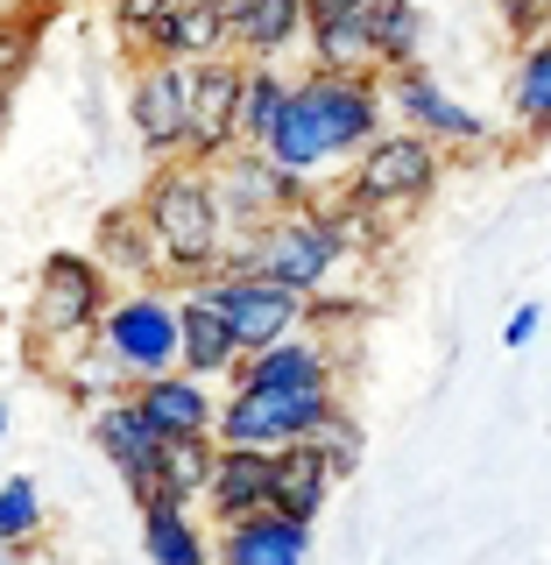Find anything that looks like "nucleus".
<instances>
[{"mask_svg": "<svg viewBox=\"0 0 551 565\" xmlns=\"http://www.w3.org/2000/svg\"><path fill=\"white\" fill-rule=\"evenodd\" d=\"M389 128V78L382 71H326L311 64L305 85H290V106H283L269 156L283 170L318 177L326 163H353Z\"/></svg>", "mask_w": 551, "mask_h": 565, "instance_id": "1", "label": "nucleus"}, {"mask_svg": "<svg viewBox=\"0 0 551 565\" xmlns=\"http://www.w3.org/2000/svg\"><path fill=\"white\" fill-rule=\"evenodd\" d=\"M141 220H149V234H156L163 276H177V282L212 276L226 262V247H234V220H226V205H220V184H212L205 163H191V156H177L170 170L149 177Z\"/></svg>", "mask_w": 551, "mask_h": 565, "instance_id": "2", "label": "nucleus"}, {"mask_svg": "<svg viewBox=\"0 0 551 565\" xmlns=\"http://www.w3.org/2000/svg\"><path fill=\"white\" fill-rule=\"evenodd\" d=\"M353 255V234L340 226V212L332 205H290V212H276V220H262V226H247V241L226 247V262L234 269H262V276H276V282H290V290H305L318 297L332 282V269Z\"/></svg>", "mask_w": 551, "mask_h": 565, "instance_id": "3", "label": "nucleus"}, {"mask_svg": "<svg viewBox=\"0 0 551 565\" xmlns=\"http://www.w3.org/2000/svg\"><path fill=\"white\" fill-rule=\"evenodd\" d=\"M438 177H446V141H432V135H417V128L396 120V128H382L361 156H353L340 199H353L361 212H382L389 226H403L438 191Z\"/></svg>", "mask_w": 551, "mask_h": 565, "instance_id": "4", "label": "nucleus"}, {"mask_svg": "<svg viewBox=\"0 0 551 565\" xmlns=\"http://www.w3.org/2000/svg\"><path fill=\"white\" fill-rule=\"evenodd\" d=\"M234 396L220 403V446H297L318 438L340 417V388L332 382H226Z\"/></svg>", "mask_w": 551, "mask_h": 565, "instance_id": "5", "label": "nucleus"}, {"mask_svg": "<svg viewBox=\"0 0 551 565\" xmlns=\"http://www.w3.org/2000/svg\"><path fill=\"white\" fill-rule=\"evenodd\" d=\"M99 353L120 367V382H149V375H170L184 367V297L177 290H156V282H135L120 290L99 318Z\"/></svg>", "mask_w": 551, "mask_h": 565, "instance_id": "6", "label": "nucleus"}, {"mask_svg": "<svg viewBox=\"0 0 551 565\" xmlns=\"http://www.w3.org/2000/svg\"><path fill=\"white\" fill-rule=\"evenodd\" d=\"M106 305H114V269L99 255L57 247V255L35 269V297H29V347H85V332H99Z\"/></svg>", "mask_w": 551, "mask_h": 565, "instance_id": "7", "label": "nucleus"}, {"mask_svg": "<svg viewBox=\"0 0 551 565\" xmlns=\"http://www.w3.org/2000/svg\"><path fill=\"white\" fill-rule=\"evenodd\" d=\"M191 290H205L212 305L226 311L241 353L269 347V340H283V332H305V318L318 305V297L290 290V282H276V276H262V269H234V262H220L212 276H191Z\"/></svg>", "mask_w": 551, "mask_h": 565, "instance_id": "8", "label": "nucleus"}, {"mask_svg": "<svg viewBox=\"0 0 551 565\" xmlns=\"http://www.w3.org/2000/svg\"><path fill=\"white\" fill-rule=\"evenodd\" d=\"M128 120L149 156H163V163L191 156V64L141 50V64L128 78Z\"/></svg>", "mask_w": 551, "mask_h": 565, "instance_id": "9", "label": "nucleus"}, {"mask_svg": "<svg viewBox=\"0 0 551 565\" xmlns=\"http://www.w3.org/2000/svg\"><path fill=\"white\" fill-rule=\"evenodd\" d=\"M205 170H212V184H220V205H226L234 226H262V220H276V212L311 199V177L283 170L269 149H255V141H234V149H226L220 163H205Z\"/></svg>", "mask_w": 551, "mask_h": 565, "instance_id": "10", "label": "nucleus"}, {"mask_svg": "<svg viewBox=\"0 0 551 565\" xmlns=\"http://www.w3.org/2000/svg\"><path fill=\"white\" fill-rule=\"evenodd\" d=\"M382 78H389V114H396L403 128L446 141V149H495V128H488L481 114H474V106H459V99H453L417 57H411V64H396V71H382Z\"/></svg>", "mask_w": 551, "mask_h": 565, "instance_id": "11", "label": "nucleus"}, {"mask_svg": "<svg viewBox=\"0 0 551 565\" xmlns=\"http://www.w3.org/2000/svg\"><path fill=\"white\" fill-rule=\"evenodd\" d=\"M93 446L106 452V467L120 473V488L135 494H149L156 481H163V452H170V438L149 424V411L135 403V388H120V396H106L93 403Z\"/></svg>", "mask_w": 551, "mask_h": 565, "instance_id": "12", "label": "nucleus"}, {"mask_svg": "<svg viewBox=\"0 0 551 565\" xmlns=\"http://www.w3.org/2000/svg\"><path fill=\"white\" fill-rule=\"evenodd\" d=\"M241 93H247V57H234V50L191 64V163H220L241 141Z\"/></svg>", "mask_w": 551, "mask_h": 565, "instance_id": "13", "label": "nucleus"}, {"mask_svg": "<svg viewBox=\"0 0 551 565\" xmlns=\"http://www.w3.org/2000/svg\"><path fill=\"white\" fill-rule=\"evenodd\" d=\"M135 403L149 411V424L163 438H220V396H212V382L191 375V367L135 382Z\"/></svg>", "mask_w": 551, "mask_h": 565, "instance_id": "14", "label": "nucleus"}, {"mask_svg": "<svg viewBox=\"0 0 551 565\" xmlns=\"http://www.w3.org/2000/svg\"><path fill=\"white\" fill-rule=\"evenodd\" d=\"M205 509L212 523H241L276 509V452L269 446H220V467L205 481Z\"/></svg>", "mask_w": 551, "mask_h": 565, "instance_id": "15", "label": "nucleus"}, {"mask_svg": "<svg viewBox=\"0 0 551 565\" xmlns=\"http://www.w3.org/2000/svg\"><path fill=\"white\" fill-rule=\"evenodd\" d=\"M305 552H311V523L283 516V509L220 523V565H305Z\"/></svg>", "mask_w": 551, "mask_h": 565, "instance_id": "16", "label": "nucleus"}, {"mask_svg": "<svg viewBox=\"0 0 551 565\" xmlns=\"http://www.w3.org/2000/svg\"><path fill=\"white\" fill-rule=\"evenodd\" d=\"M332 488H340V459H332L326 438H297V446L276 452V509L283 516L318 523V509H326Z\"/></svg>", "mask_w": 551, "mask_h": 565, "instance_id": "17", "label": "nucleus"}, {"mask_svg": "<svg viewBox=\"0 0 551 565\" xmlns=\"http://www.w3.org/2000/svg\"><path fill=\"white\" fill-rule=\"evenodd\" d=\"M141 50L199 64V57H220V50H234V22H226L220 0H177L163 22L149 29V43H141Z\"/></svg>", "mask_w": 551, "mask_h": 565, "instance_id": "18", "label": "nucleus"}, {"mask_svg": "<svg viewBox=\"0 0 551 565\" xmlns=\"http://www.w3.org/2000/svg\"><path fill=\"white\" fill-rule=\"evenodd\" d=\"M141 552L149 565H220V552H205L199 523H191V502H177V494H141Z\"/></svg>", "mask_w": 551, "mask_h": 565, "instance_id": "19", "label": "nucleus"}, {"mask_svg": "<svg viewBox=\"0 0 551 565\" xmlns=\"http://www.w3.org/2000/svg\"><path fill=\"white\" fill-rule=\"evenodd\" d=\"M93 255H99L120 282H156V276H163V262H156V234H149V220H141V199L99 212Z\"/></svg>", "mask_w": 551, "mask_h": 565, "instance_id": "20", "label": "nucleus"}, {"mask_svg": "<svg viewBox=\"0 0 551 565\" xmlns=\"http://www.w3.org/2000/svg\"><path fill=\"white\" fill-rule=\"evenodd\" d=\"M184 297V367L191 375H205V382H234V367H241V340H234V326H226V311L212 305L205 290H177Z\"/></svg>", "mask_w": 551, "mask_h": 565, "instance_id": "21", "label": "nucleus"}, {"mask_svg": "<svg viewBox=\"0 0 551 565\" xmlns=\"http://www.w3.org/2000/svg\"><path fill=\"white\" fill-rule=\"evenodd\" d=\"M311 64L326 71H382V50H375V14L368 8H332V14H311Z\"/></svg>", "mask_w": 551, "mask_h": 565, "instance_id": "22", "label": "nucleus"}, {"mask_svg": "<svg viewBox=\"0 0 551 565\" xmlns=\"http://www.w3.org/2000/svg\"><path fill=\"white\" fill-rule=\"evenodd\" d=\"M234 382H332V353L305 340V332H283V340L241 353Z\"/></svg>", "mask_w": 551, "mask_h": 565, "instance_id": "23", "label": "nucleus"}, {"mask_svg": "<svg viewBox=\"0 0 551 565\" xmlns=\"http://www.w3.org/2000/svg\"><path fill=\"white\" fill-rule=\"evenodd\" d=\"M509 114H517V128L530 141L551 135V29L530 35L517 50V78H509Z\"/></svg>", "mask_w": 551, "mask_h": 565, "instance_id": "24", "label": "nucleus"}, {"mask_svg": "<svg viewBox=\"0 0 551 565\" xmlns=\"http://www.w3.org/2000/svg\"><path fill=\"white\" fill-rule=\"evenodd\" d=\"M297 35H311V0H255L241 35H234V50L241 57H283Z\"/></svg>", "mask_w": 551, "mask_h": 565, "instance_id": "25", "label": "nucleus"}, {"mask_svg": "<svg viewBox=\"0 0 551 565\" xmlns=\"http://www.w3.org/2000/svg\"><path fill=\"white\" fill-rule=\"evenodd\" d=\"M283 106H290V85H283V71L269 57H247V93H241V141H255V149H269Z\"/></svg>", "mask_w": 551, "mask_h": 565, "instance_id": "26", "label": "nucleus"}, {"mask_svg": "<svg viewBox=\"0 0 551 565\" xmlns=\"http://www.w3.org/2000/svg\"><path fill=\"white\" fill-rule=\"evenodd\" d=\"M212 467H220V446L212 438H170V452H163V494H177V502H205V481H212ZM149 488V494H156Z\"/></svg>", "mask_w": 551, "mask_h": 565, "instance_id": "27", "label": "nucleus"}, {"mask_svg": "<svg viewBox=\"0 0 551 565\" xmlns=\"http://www.w3.org/2000/svg\"><path fill=\"white\" fill-rule=\"evenodd\" d=\"M368 14H375L382 71L411 64V57H417V43H424V14H417V0H368Z\"/></svg>", "mask_w": 551, "mask_h": 565, "instance_id": "28", "label": "nucleus"}, {"mask_svg": "<svg viewBox=\"0 0 551 565\" xmlns=\"http://www.w3.org/2000/svg\"><path fill=\"white\" fill-rule=\"evenodd\" d=\"M43 530V494L35 481H0V544H22Z\"/></svg>", "mask_w": 551, "mask_h": 565, "instance_id": "29", "label": "nucleus"}, {"mask_svg": "<svg viewBox=\"0 0 551 565\" xmlns=\"http://www.w3.org/2000/svg\"><path fill=\"white\" fill-rule=\"evenodd\" d=\"M35 35H43V14H0V85L22 78V64L35 57Z\"/></svg>", "mask_w": 551, "mask_h": 565, "instance_id": "30", "label": "nucleus"}, {"mask_svg": "<svg viewBox=\"0 0 551 565\" xmlns=\"http://www.w3.org/2000/svg\"><path fill=\"white\" fill-rule=\"evenodd\" d=\"M177 0H114V29L128 35V43H149V29L163 22Z\"/></svg>", "mask_w": 551, "mask_h": 565, "instance_id": "31", "label": "nucleus"}, {"mask_svg": "<svg viewBox=\"0 0 551 565\" xmlns=\"http://www.w3.org/2000/svg\"><path fill=\"white\" fill-rule=\"evenodd\" d=\"M502 8V29L517 35V43H530V35L551 29V0H495Z\"/></svg>", "mask_w": 551, "mask_h": 565, "instance_id": "32", "label": "nucleus"}, {"mask_svg": "<svg viewBox=\"0 0 551 565\" xmlns=\"http://www.w3.org/2000/svg\"><path fill=\"white\" fill-rule=\"evenodd\" d=\"M318 438H326V446H332V459H340V481H347V473L361 467V424H353V417L340 411V417H332V424H326V431H318Z\"/></svg>", "mask_w": 551, "mask_h": 565, "instance_id": "33", "label": "nucleus"}, {"mask_svg": "<svg viewBox=\"0 0 551 565\" xmlns=\"http://www.w3.org/2000/svg\"><path fill=\"white\" fill-rule=\"evenodd\" d=\"M538 326H544V305H517V311H509V326H502V347L509 353L530 347V340H538Z\"/></svg>", "mask_w": 551, "mask_h": 565, "instance_id": "34", "label": "nucleus"}, {"mask_svg": "<svg viewBox=\"0 0 551 565\" xmlns=\"http://www.w3.org/2000/svg\"><path fill=\"white\" fill-rule=\"evenodd\" d=\"M0 114H8V85H0Z\"/></svg>", "mask_w": 551, "mask_h": 565, "instance_id": "35", "label": "nucleus"}, {"mask_svg": "<svg viewBox=\"0 0 551 565\" xmlns=\"http://www.w3.org/2000/svg\"><path fill=\"white\" fill-rule=\"evenodd\" d=\"M8 552H14V544H0V565H8Z\"/></svg>", "mask_w": 551, "mask_h": 565, "instance_id": "36", "label": "nucleus"}, {"mask_svg": "<svg viewBox=\"0 0 551 565\" xmlns=\"http://www.w3.org/2000/svg\"><path fill=\"white\" fill-rule=\"evenodd\" d=\"M0 431H8V411H0Z\"/></svg>", "mask_w": 551, "mask_h": 565, "instance_id": "37", "label": "nucleus"}]
</instances>
